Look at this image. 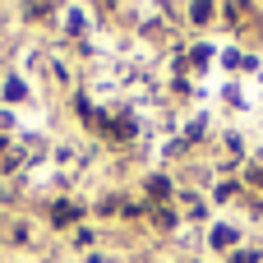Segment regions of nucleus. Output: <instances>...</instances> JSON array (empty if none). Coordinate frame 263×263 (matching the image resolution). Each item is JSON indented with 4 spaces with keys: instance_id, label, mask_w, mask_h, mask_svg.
Listing matches in <instances>:
<instances>
[{
    "instance_id": "423d86ee",
    "label": "nucleus",
    "mask_w": 263,
    "mask_h": 263,
    "mask_svg": "<svg viewBox=\"0 0 263 263\" xmlns=\"http://www.w3.org/2000/svg\"><path fill=\"white\" fill-rule=\"evenodd\" d=\"M190 18H194V23H208V18H213V5H194Z\"/></svg>"
},
{
    "instance_id": "f03ea898",
    "label": "nucleus",
    "mask_w": 263,
    "mask_h": 263,
    "mask_svg": "<svg viewBox=\"0 0 263 263\" xmlns=\"http://www.w3.org/2000/svg\"><path fill=\"white\" fill-rule=\"evenodd\" d=\"M106 129H111V139H120V143H125V139H134V120H129V116H120L116 125L106 120Z\"/></svg>"
},
{
    "instance_id": "20e7f679",
    "label": "nucleus",
    "mask_w": 263,
    "mask_h": 263,
    "mask_svg": "<svg viewBox=\"0 0 263 263\" xmlns=\"http://www.w3.org/2000/svg\"><path fill=\"white\" fill-rule=\"evenodd\" d=\"M23 92H28L23 79H9V83H5V97H9V102H23Z\"/></svg>"
},
{
    "instance_id": "7ed1b4c3",
    "label": "nucleus",
    "mask_w": 263,
    "mask_h": 263,
    "mask_svg": "<svg viewBox=\"0 0 263 263\" xmlns=\"http://www.w3.org/2000/svg\"><path fill=\"white\" fill-rule=\"evenodd\" d=\"M236 245V227H217L213 231V250H231Z\"/></svg>"
},
{
    "instance_id": "6e6552de",
    "label": "nucleus",
    "mask_w": 263,
    "mask_h": 263,
    "mask_svg": "<svg viewBox=\"0 0 263 263\" xmlns=\"http://www.w3.org/2000/svg\"><path fill=\"white\" fill-rule=\"evenodd\" d=\"M231 263H254V250H240V254H231Z\"/></svg>"
},
{
    "instance_id": "0eeeda50",
    "label": "nucleus",
    "mask_w": 263,
    "mask_h": 263,
    "mask_svg": "<svg viewBox=\"0 0 263 263\" xmlns=\"http://www.w3.org/2000/svg\"><path fill=\"white\" fill-rule=\"evenodd\" d=\"M208 55H213L208 46H194V51H190V60H194V65H208Z\"/></svg>"
},
{
    "instance_id": "39448f33",
    "label": "nucleus",
    "mask_w": 263,
    "mask_h": 263,
    "mask_svg": "<svg viewBox=\"0 0 263 263\" xmlns=\"http://www.w3.org/2000/svg\"><path fill=\"white\" fill-rule=\"evenodd\" d=\"M166 190H171V185H166L162 176H153V180H148V194H153V199H166Z\"/></svg>"
},
{
    "instance_id": "f257e3e1",
    "label": "nucleus",
    "mask_w": 263,
    "mask_h": 263,
    "mask_svg": "<svg viewBox=\"0 0 263 263\" xmlns=\"http://www.w3.org/2000/svg\"><path fill=\"white\" fill-rule=\"evenodd\" d=\"M79 213H83L79 203H55V213H51V222H55V227H69V222H79Z\"/></svg>"
}]
</instances>
